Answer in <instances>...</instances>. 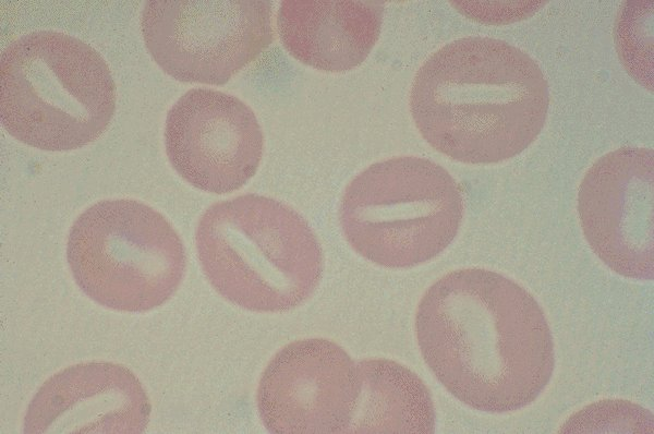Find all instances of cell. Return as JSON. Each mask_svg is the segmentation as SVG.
Returning a JSON list of instances; mask_svg holds the SVG:
<instances>
[{"instance_id": "obj_1", "label": "cell", "mask_w": 654, "mask_h": 434, "mask_svg": "<svg viewBox=\"0 0 654 434\" xmlns=\"http://www.w3.org/2000/svg\"><path fill=\"white\" fill-rule=\"evenodd\" d=\"M415 334L437 381L475 410L522 409L554 373L543 309L518 282L486 268L455 269L436 280L419 302Z\"/></svg>"}, {"instance_id": "obj_2", "label": "cell", "mask_w": 654, "mask_h": 434, "mask_svg": "<svg viewBox=\"0 0 654 434\" xmlns=\"http://www.w3.org/2000/svg\"><path fill=\"white\" fill-rule=\"evenodd\" d=\"M410 111L422 137L464 164L512 158L541 133L549 92L536 61L489 37L456 39L417 70Z\"/></svg>"}, {"instance_id": "obj_3", "label": "cell", "mask_w": 654, "mask_h": 434, "mask_svg": "<svg viewBox=\"0 0 654 434\" xmlns=\"http://www.w3.org/2000/svg\"><path fill=\"white\" fill-rule=\"evenodd\" d=\"M195 244L211 287L252 312L299 306L323 276V250L308 222L263 195L243 194L210 205L198 220Z\"/></svg>"}, {"instance_id": "obj_4", "label": "cell", "mask_w": 654, "mask_h": 434, "mask_svg": "<svg viewBox=\"0 0 654 434\" xmlns=\"http://www.w3.org/2000/svg\"><path fill=\"white\" fill-rule=\"evenodd\" d=\"M0 117L17 141L41 150L81 148L109 125L116 84L102 56L56 31L25 34L1 53Z\"/></svg>"}, {"instance_id": "obj_5", "label": "cell", "mask_w": 654, "mask_h": 434, "mask_svg": "<svg viewBox=\"0 0 654 434\" xmlns=\"http://www.w3.org/2000/svg\"><path fill=\"white\" fill-rule=\"evenodd\" d=\"M463 218L457 181L426 158L375 162L346 188L339 221L351 248L392 269L426 263L455 240Z\"/></svg>"}, {"instance_id": "obj_6", "label": "cell", "mask_w": 654, "mask_h": 434, "mask_svg": "<svg viewBox=\"0 0 654 434\" xmlns=\"http://www.w3.org/2000/svg\"><path fill=\"white\" fill-rule=\"evenodd\" d=\"M65 255L83 293L129 313L166 303L186 268L184 244L172 225L132 198L99 201L81 213L70 228Z\"/></svg>"}, {"instance_id": "obj_7", "label": "cell", "mask_w": 654, "mask_h": 434, "mask_svg": "<svg viewBox=\"0 0 654 434\" xmlns=\"http://www.w3.org/2000/svg\"><path fill=\"white\" fill-rule=\"evenodd\" d=\"M141 31L153 60L185 83L223 85L271 43V2L152 0Z\"/></svg>"}, {"instance_id": "obj_8", "label": "cell", "mask_w": 654, "mask_h": 434, "mask_svg": "<svg viewBox=\"0 0 654 434\" xmlns=\"http://www.w3.org/2000/svg\"><path fill=\"white\" fill-rule=\"evenodd\" d=\"M653 149L620 147L598 158L578 192L584 237L618 275L653 279Z\"/></svg>"}, {"instance_id": "obj_9", "label": "cell", "mask_w": 654, "mask_h": 434, "mask_svg": "<svg viewBox=\"0 0 654 434\" xmlns=\"http://www.w3.org/2000/svg\"><path fill=\"white\" fill-rule=\"evenodd\" d=\"M360 395L356 363L336 342L305 338L266 365L256 393L259 418L276 434H343Z\"/></svg>"}, {"instance_id": "obj_10", "label": "cell", "mask_w": 654, "mask_h": 434, "mask_svg": "<svg viewBox=\"0 0 654 434\" xmlns=\"http://www.w3.org/2000/svg\"><path fill=\"white\" fill-rule=\"evenodd\" d=\"M165 147L172 168L192 186L215 194L239 190L255 174L264 135L240 98L192 88L169 109Z\"/></svg>"}, {"instance_id": "obj_11", "label": "cell", "mask_w": 654, "mask_h": 434, "mask_svg": "<svg viewBox=\"0 0 654 434\" xmlns=\"http://www.w3.org/2000/svg\"><path fill=\"white\" fill-rule=\"evenodd\" d=\"M150 409L131 370L113 362H84L45 381L27 406L23 433L140 434Z\"/></svg>"}, {"instance_id": "obj_12", "label": "cell", "mask_w": 654, "mask_h": 434, "mask_svg": "<svg viewBox=\"0 0 654 434\" xmlns=\"http://www.w3.org/2000/svg\"><path fill=\"white\" fill-rule=\"evenodd\" d=\"M383 1L286 0L277 29L286 50L298 61L326 72L360 65L379 38Z\"/></svg>"}, {"instance_id": "obj_13", "label": "cell", "mask_w": 654, "mask_h": 434, "mask_svg": "<svg viewBox=\"0 0 654 434\" xmlns=\"http://www.w3.org/2000/svg\"><path fill=\"white\" fill-rule=\"evenodd\" d=\"M358 405L344 433L431 434L435 408L429 389L413 371L389 359L356 363Z\"/></svg>"}, {"instance_id": "obj_14", "label": "cell", "mask_w": 654, "mask_h": 434, "mask_svg": "<svg viewBox=\"0 0 654 434\" xmlns=\"http://www.w3.org/2000/svg\"><path fill=\"white\" fill-rule=\"evenodd\" d=\"M653 1H626L618 11L614 40L625 70L653 92Z\"/></svg>"}, {"instance_id": "obj_15", "label": "cell", "mask_w": 654, "mask_h": 434, "mask_svg": "<svg viewBox=\"0 0 654 434\" xmlns=\"http://www.w3.org/2000/svg\"><path fill=\"white\" fill-rule=\"evenodd\" d=\"M559 433H654V417L646 408L625 399H603L571 414Z\"/></svg>"}, {"instance_id": "obj_16", "label": "cell", "mask_w": 654, "mask_h": 434, "mask_svg": "<svg viewBox=\"0 0 654 434\" xmlns=\"http://www.w3.org/2000/svg\"><path fill=\"white\" fill-rule=\"evenodd\" d=\"M498 2L499 7H495L494 2H470L458 1L451 2L461 13L482 23H504L513 22L532 15L544 2L526 1V2Z\"/></svg>"}]
</instances>
